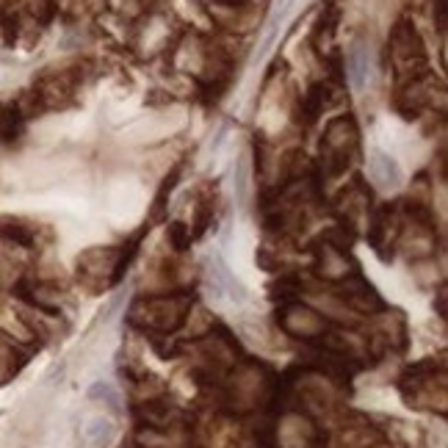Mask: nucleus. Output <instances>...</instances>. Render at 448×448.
<instances>
[{
  "mask_svg": "<svg viewBox=\"0 0 448 448\" xmlns=\"http://www.w3.org/2000/svg\"><path fill=\"white\" fill-rule=\"evenodd\" d=\"M343 299L352 305L354 310H360V313H377V310H384L382 296L374 290L371 283H365L360 274L343 280Z\"/></svg>",
  "mask_w": 448,
  "mask_h": 448,
  "instance_id": "nucleus-4",
  "label": "nucleus"
},
{
  "mask_svg": "<svg viewBox=\"0 0 448 448\" xmlns=\"http://www.w3.org/2000/svg\"><path fill=\"white\" fill-rule=\"evenodd\" d=\"M208 274H211V288H213L216 296H224V293H227L232 302H244V299H247V293H244V288H241V283L230 274V269L224 266L219 257H216V260H211Z\"/></svg>",
  "mask_w": 448,
  "mask_h": 448,
  "instance_id": "nucleus-5",
  "label": "nucleus"
},
{
  "mask_svg": "<svg viewBox=\"0 0 448 448\" xmlns=\"http://www.w3.org/2000/svg\"><path fill=\"white\" fill-rule=\"evenodd\" d=\"M390 53L396 59V64H423L426 61V50H423V42L418 36L415 25L410 23H399L393 33H390Z\"/></svg>",
  "mask_w": 448,
  "mask_h": 448,
  "instance_id": "nucleus-2",
  "label": "nucleus"
},
{
  "mask_svg": "<svg viewBox=\"0 0 448 448\" xmlns=\"http://www.w3.org/2000/svg\"><path fill=\"white\" fill-rule=\"evenodd\" d=\"M89 396H92V399H100V401H105V404H108V407H114V410L119 407V396H117V390H114L108 382H95L92 387H89Z\"/></svg>",
  "mask_w": 448,
  "mask_h": 448,
  "instance_id": "nucleus-9",
  "label": "nucleus"
},
{
  "mask_svg": "<svg viewBox=\"0 0 448 448\" xmlns=\"http://www.w3.org/2000/svg\"><path fill=\"white\" fill-rule=\"evenodd\" d=\"M169 238L175 241V249H186L189 241H191V235H189V230H186V224L183 222H175L172 227H169Z\"/></svg>",
  "mask_w": 448,
  "mask_h": 448,
  "instance_id": "nucleus-10",
  "label": "nucleus"
},
{
  "mask_svg": "<svg viewBox=\"0 0 448 448\" xmlns=\"http://www.w3.org/2000/svg\"><path fill=\"white\" fill-rule=\"evenodd\" d=\"M283 326L296 338H316V335H324V329H326L319 313L310 307H302V305H288L283 310Z\"/></svg>",
  "mask_w": 448,
  "mask_h": 448,
  "instance_id": "nucleus-3",
  "label": "nucleus"
},
{
  "mask_svg": "<svg viewBox=\"0 0 448 448\" xmlns=\"http://www.w3.org/2000/svg\"><path fill=\"white\" fill-rule=\"evenodd\" d=\"M371 177L379 183V186H396L399 180H401V169H399V163L390 158L387 153L382 150H374L371 153Z\"/></svg>",
  "mask_w": 448,
  "mask_h": 448,
  "instance_id": "nucleus-6",
  "label": "nucleus"
},
{
  "mask_svg": "<svg viewBox=\"0 0 448 448\" xmlns=\"http://www.w3.org/2000/svg\"><path fill=\"white\" fill-rule=\"evenodd\" d=\"M114 437H117V429H114L111 420H102V418L89 420V426H86V440H89L92 446H100V448L108 446Z\"/></svg>",
  "mask_w": 448,
  "mask_h": 448,
  "instance_id": "nucleus-8",
  "label": "nucleus"
},
{
  "mask_svg": "<svg viewBox=\"0 0 448 448\" xmlns=\"http://www.w3.org/2000/svg\"><path fill=\"white\" fill-rule=\"evenodd\" d=\"M189 305L191 299L183 293V296H160V299H150L147 302V313L141 319V326H153L158 332H175L186 313H189Z\"/></svg>",
  "mask_w": 448,
  "mask_h": 448,
  "instance_id": "nucleus-1",
  "label": "nucleus"
},
{
  "mask_svg": "<svg viewBox=\"0 0 448 448\" xmlns=\"http://www.w3.org/2000/svg\"><path fill=\"white\" fill-rule=\"evenodd\" d=\"M346 66H349L352 86L354 89H362L365 81H368V72H371V66H368V50L360 47V45H354L352 53H349V59H346Z\"/></svg>",
  "mask_w": 448,
  "mask_h": 448,
  "instance_id": "nucleus-7",
  "label": "nucleus"
}]
</instances>
